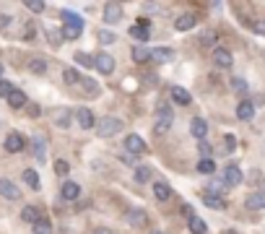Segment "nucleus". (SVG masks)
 Returning a JSON list of instances; mask_svg holds the SVG:
<instances>
[{
  "label": "nucleus",
  "instance_id": "nucleus-1",
  "mask_svg": "<svg viewBox=\"0 0 265 234\" xmlns=\"http://www.w3.org/2000/svg\"><path fill=\"white\" fill-rule=\"evenodd\" d=\"M62 37L65 39H76V37H81V31H84V19H81L78 13H70V11H65L62 13Z\"/></svg>",
  "mask_w": 265,
  "mask_h": 234
},
{
  "label": "nucleus",
  "instance_id": "nucleus-2",
  "mask_svg": "<svg viewBox=\"0 0 265 234\" xmlns=\"http://www.w3.org/2000/svg\"><path fill=\"white\" fill-rule=\"evenodd\" d=\"M120 130H122V120H117V117H104V120L96 125L99 138H112V136H117Z\"/></svg>",
  "mask_w": 265,
  "mask_h": 234
},
{
  "label": "nucleus",
  "instance_id": "nucleus-3",
  "mask_svg": "<svg viewBox=\"0 0 265 234\" xmlns=\"http://www.w3.org/2000/svg\"><path fill=\"white\" fill-rule=\"evenodd\" d=\"M156 130L164 133V130H169L172 128V120H175V115H172V107L169 104H159V110H156Z\"/></svg>",
  "mask_w": 265,
  "mask_h": 234
},
{
  "label": "nucleus",
  "instance_id": "nucleus-4",
  "mask_svg": "<svg viewBox=\"0 0 265 234\" xmlns=\"http://www.w3.org/2000/svg\"><path fill=\"white\" fill-rule=\"evenodd\" d=\"M3 148L8 151V154H18V151L26 148V138L21 136V133H8L5 141H3Z\"/></svg>",
  "mask_w": 265,
  "mask_h": 234
},
{
  "label": "nucleus",
  "instance_id": "nucleus-5",
  "mask_svg": "<svg viewBox=\"0 0 265 234\" xmlns=\"http://www.w3.org/2000/svg\"><path fill=\"white\" fill-rule=\"evenodd\" d=\"M76 120H78V125H81L84 130L96 128V117H94V112H91L88 107H81V110L76 112Z\"/></svg>",
  "mask_w": 265,
  "mask_h": 234
},
{
  "label": "nucleus",
  "instance_id": "nucleus-6",
  "mask_svg": "<svg viewBox=\"0 0 265 234\" xmlns=\"http://www.w3.org/2000/svg\"><path fill=\"white\" fill-rule=\"evenodd\" d=\"M0 195L5 201H21V190L11 182V179H0Z\"/></svg>",
  "mask_w": 265,
  "mask_h": 234
},
{
  "label": "nucleus",
  "instance_id": "nucleus-7",
  "mask_svg": "<svg viewBox=\"0 0 265 234\" xmlns=\"http://www.w3.org/2000/svg\"><path fill=\"white\" fill-rule=\"evenodd\" d=\"M104 21L107 24H120L122 21V5L120 3H107L104 5Z\"/></svg>",
  "mask_w": 265,
  "mask_h": 234
},
{
  "label": "nucleus",
  "instance_id": "nucleus-8",
  "mask_svg": "<svg viewBox=\"0 0 265 234\" xmlns=\"http://www.w3.org/2000/svg\"><path fill=\"white\" fill-rule=\"evenodd\" d=\"M125 151H127V154H143V151H146V143H143V138L141 136H135V133H130V136H127L125 138Z\"/></svg>",
  "mask_w": 265,
  "mask_h": 234
},
{
  "label": "nucleus",
  "instance_id": "nucleus-9",
  "mask_svg": "<svg viewBox=\"0 0 265 234\" xmlns=\"http://www.w3.org/2000/svg\"><path fill=\"white\" fill-rule=\"evenodd\" d=\"M242 169L239 167H236V164H229V167H226L224 169V182L226 185H242Z\"/></svg>",
  "mask_w": 265,
  "mask_h": 234
},
{
  "label": "nucleus",
  "instance_id": "nucleus-10",
  "mask_svg": "<svg viewBox=\"0 0 265 234\" xmlns=\"http://www.w3.org/2000/svg\"><path fill=\"white\" fill-rule=\"evenodd\" d=\"M81 195V185L78 182H62V187H60V198L62 201H76V198Z\"/></svg>",
  "mask_w": 265,
  "mask_h": 234
},
{
  "label": "nucleus",
  "instance_id": "nucleus-11",
  "mask_svg": "<svg viewBox=\"0 0 265 234\" xmlns=\"http://www.w3.org/2000/svg\"><path fill=\"white\" fill-rule=\"evenodd\" d=\"M190 133H193L198 141H206V136H208V122L203 120V117H195V120L190 122Z\"/></svg>",
  "mask_w": 265,
  "mask_h": 234
},
{
  "label": "nucleus",
  "instance_id": "nucleus-12",
  "mask_svg": "<svg viewBox=\"0 0 265 234\" xmlns=\"http://www.w3.org/2000/svg\"><path fill=\"white\" fill-rule=\"evenodd\" d=\"M96 70H99L102 76L115 73V58H112V55H99V58H96Z\"/></svg>",
  "mask_w": 265,
  "mask_h": 234
},
{
  "label": "nucleus",
  "instance_id": "nucleus-13",
  "mask_svg": "<svg viewBox=\"0 0 265 234\" xmlns=\"http://www.w3.org/2000/svg\"><path fill=\"white\" fill-rule=\"evenodd\" d=\"M236 117H239L242 122H250L255 117V104L250 102V99H244V102H239V107H236Z\"/></svg>",
  "mask_w": 265,
  "mask_h": 234
},
{
  "label": "nucleus",
  "instance_id": "nucleus-14",
  "mask_svg": "<svg viewBox=\"0 0 265 234\" xmlns=\"http://www.w3.org/2000/svg\"><path fill=\"white\" fill-rule=\"evenodd\" d=\"M127 221H130V227H146L148 216H146L143 208H130V211H127Z\"/></svg>",
  "mask_w": 265,
  "mask_h": 234
},
{
  "label": "nucleus",
  "instance_id": "nucleus-15",
  "mask_svg": "<svg viewBox=\"0 0 265 234\" xmlns=\"http://www.w3.org/2000/svg\"><path fill=\"white\" fill-rule=\"evenodd\" d=\"M151 60H153V62H169V60H175V50H169V47H156V50H151Z\"/></svg>",
  "mask_w": 265,
  "mask_h": 234
},
{
  "label": "nucleus",
  "instance_id": "nucleus-16",
  "mask_svg": "<svg viewBox=\"0 0 265 234\" xmlns=\"http://www.w3.org/2000/svg\"><path fill=\"white\" fill-rule=\"evenodd\" d=\"M195 24H198L195 16H193V13H185V16H179V19L175 21V29H177V31H190Z\"/></svg>",
  "mask_w": 265,
  "mask_h": 234
},
{
  "label": "nucleus",
  "instance_id": "nucleus-17",
  "mask_svg": "<svg viewBox=\"0 0 265 234\" xmlns=\"http://www.w3.org/2000/svg\"><path fill=\"white\" fill-rule=\"evenodd\" d=\"M213 62H216L218 68H229L232 65V52L229 50H221V47L213 50Z\"/></svg>",
  "mask_w": 265,
  "mask_h": 234
},
{
  "label": "nucleus",
  "instance_id": "nucleus-18",
  "mask_svg": "<svg viewBox=\"0 0 265 234\" xmlns=\"http://www.w3.org/2000/svg\"><path fill=\"white\" fill-rule=\"evenodd\" d=\"M172 99H175L177 104H182V107H187L190 102H193L190 91H187V88H182V86H175V88H172Z\"/></svg>",
  "mask_w": 265,
  "mask_h": 234
},
{
  "label": "nucleus",
  "instance_id": "nucleus-19",
  "mask_svg": "<svg viewBox=\"0 0 265 234\" xmlns=\"http://www.w3.org/2000/svg\"><path fill=\"white\" fill-rule=\"evenodd\" d=\"M153 195H156L159 203H167L169 198H172V187L167 182H156V185H153Z\"/></svg>",
  "mask_w": 265,
  "mask_h": 234
},
{
  "label": "nucleus",
  "instance_id": "nucleus-20",
  "mask_svg": "<svg viewBox=\"0 0 265 234\" xmlns=\"http://www.w3.org/2000/svg\"><path fill=\"white\" fill-rule=\"evenodd\" d=\"M244 205H247V208H252V211H260V208H265V193H252V195H247V201H244Z\"/></svg>",
  "mask_w": 265,
  "mask_h": 234
},
{
  "label": "nucleus",
  "instance_id": "nucleus-21",
  "mask_svg": "<svg viewBox=\"0 0 265 234\" xmlns=\"http://www.w3.org/2000/svg\"><path fill=\"white\" fill-rule=\"evenodd\" d=\"M52 117H55V125H58V128H68V125H70V110H65V107L55 110Z\"/></svg>",
  "mask_w": 265,
  "mask_h": 234
},
{
  "label": "nucleus",
  "instance_id": "nucleus-22",
  "mask_svg": "<svg viewBox=\"0 0 265 234\" xmlns=\"http://www.w3.org/2000/svg\"><path fill=\"white\" fill-rule=\"evenodd\" d=\"M203 203L208 205V208H213V211H221L224 208L221 195H213V193H203Z\"/></svg>",
  "mask_w": 265,
  "mask_h": 234
},
{
  "label": "nucleus",
  "instance_id": "nucleus-23",
  "mask_svg": "<svg viewBox=\"0 0 265 234\" xmlns=\"http://www.w3.org/2000/svg\"><path fill=\"white\" fill-rule=\"evenodd\" d=\"M24 182L31 187V190H39L42 182H39V175L34 172V169H24Z\"/></svg>",
  "mask_w": 265,
  "mask_h": 234
},
{
  "label": "nucleus",
  "instance_id": "nucleus-24",
  "mask_svg": "<svg viewBox=\"0 0 265 234\" xmlns=\"http://www.w3.org/2000/svg\"><path fill=\"white\" fill-rule=\"evenodd\" d=\"M187 229L193 232V234H206V232H208L206 221H203V219H198V216H193V219H187Z\"/></svg>",
  "mask_w": 265,
  "mask_h": 234
},
{
  "label": "nucleus",
  "instance_id": "nucleus-25",
  "mask_svg": "<svg viewBox=\"0 0 265 234\" xmlns=\"http://www.w3.org/2000/svg\"><path fill=\"white\" fill-rule=\"evenodd\" d=\"M8 104H11L13 110H21V107H26V94L16 88V91H13L11 96H8Z\"/></svg>",
  "mask_w": 265,
  "mask_h": 234
},
{
  "label": "nucleus",
  "instance_id": "nucleus-26",
  "mask_svg": "<svg viewBox=\"0 0 265 234\" xmlns=\"http://www.w3.org/2000/svg\"><path fill=\"white\" fill-rule=\"evenodd\" d=\"M21 219H24L26 224H36V221H39V211H36L34 205H24V211H21Z\"/></svg>",
  "mask_w": 265,
  "mask_h": 234
},
{
  "label": "nucleus",
  "instance_id": "nucleus-27",
  "mask_svg": "<svg viewBox=\"0 0 265 234\" xmlns=\"http://www.w3.org/2000/svg\"><path fill=\"white\" fill-rule=\"evenodd\" d=\"M198 172H200V175H213V172H216L213 159H200V161H198Z\"/></svg>",
  "mask_w": 265,
  "mask_h": 234
},
{
  "label": "nucleus",
  "instance_id": "nucleus-28",
  "mask_svg": "<svg viewBox=\"0 0 265 234\" xmlns=\"http://www.w3.org/2000/svg\"><path fill=\"white\" fill-rule=\"evenodd\" d=\"M76 62H78V65H84V68H96V58L86 55V52H78V55H76Z\"/></svg>",
  "mask_w": 265,
  "mask_h": 234
},
{
  "label": "nucleus",
  "instance_id": "nucleus-29",
  "mask_svg": "<svg viewBox=\"0 0 265 234\" xmlns=\"http://www.w3.org/2000/svg\"><path fill=\"white\" fill-rule=\"evenodd\" d=\"M34 234H52V224L50 219H39L34 224Z\"/></svg>",
  "mask_w": 265,
  "mask_h": 234
},
{
  "label": "nucleus",
  "instance_id": "nucleus-30",
  "mask_svg": "<svg viewBox=\"0 0 265 234\" xmlns=\"http://www.w3.org/2000/svg\"><path fill=\"white\" fill-rule=\"evenodd\" d=\"M133 58H135V62H146V60H151V50L135 47V50H133Z\"/></svg>",
  "mask_w": 265,
  "mask_h": 234
},
{
  "label": "nucleus",
  "instance_id": "nucleus-31",
  "mask_svg": "<svg viewBox=\"0 0 265 234\" xmlns=\"http://www.w3.org/2000/svg\"><path fill=\"white\" fill-rule=\"evenodd\" d=\"M31 143H34V156L39 159V161H44V138H39V136H36Z\"/></svg>",
  "mask_w": 265,
  "mask_h": 234
},
{
  "label": "nucleus",
  "instance_id": "nucleus-32",
  "mask_svg": "<svg viewBox=\"0 0 265 234\" xmlns=\"http://www.w3.org/2000/svg\"><path fill=\"white\" fill-rule=\"evenodd\" d=\"M29 70H31V73H44V70H47V62H44L42 58H34L29 62Z\"/></svg>",
  "mask_w": 265,
  "mask_h": 234
},
{
  "label": "nucleus",
  "instance_id": "nucleus-33",
  "mask_svg": "<svg viewBox=\"0 0 265 234\" xmlns=\"http://www.w3.org/2000/svg\"><path fill=\"white\" fill-rule=\"evenodd\" d=\"M62 78H65V84H78V81H84V78H81L78 76V70H73V68H65V73H62Z\"/></svg>",
  "mask_w": 265,
  "mask_h": 234
},
{
  "label": "nucleus",
  "instance_id": "nucleus-34",
  "mask_svg": "<svg viewBox=\"0 0 265 234\" xmlns=\"http://www.w3.org/2000/svg\"><path fill=\"white\" fill-rule=\"evenodd\" d=\"M130 37H135L138 42H146V39H148V29H143V26H133V29H130Z\"/></svg>",
  "mask_w": 265,
  "mask_h": 234
},
{
  "label": "nucleus",
  "instance_id": "nucleus-35",
  "mask_svg": "<svg viewBox=\"0 0 265 234\" xmlns=\"http://www.w3.org/2000/svg\"><path fill=\"white\" fill-rule=\"evenodd\" d=\"M200 44H203V47H213L216 44V31H203L200 34Z\"/></svg>",
  "mask_w": 265,
  "mask_h": 234
},
{
  "label": "nucleus",
  "instance_id": "nucleus-36",
  "mask_svg": "<svg viewBox=\"0 0 265 234\" xmlns=\"http://www.w3.org/2000/svg\"><path fill=\"white\" fill-rule=\"evenodd\" d=\"M55 172H58L60 177H65L70 172V164H68L65 159H58V161H55Z\"/></svg>",
  "mask_w": 265,
  "mask_h": 234
},
{
  "label": "nucleus",
  "instance_id": "nucleus-37",
  "mask_svg": "<svg viewBox=\"0 0 265 234\" xmlns=\"http://www.w3.org/2000/svg\"><path fill=\"white\" fill-rule=\"evenodd\" d=\"M16 91V88H13V84H11V81H0V96H3V99H8V96H11Z\"/></svg>",
  "mask_w": 265,
  "mask_h": 234
},
{
  "label": "nucleus",
  "instance_id": "nucleus-38",
  "mask_svg": "<svg viewBox=\"0 0 265 234\" xmlns=\"http://www.w3.org/2000/svg\"><path fill=\"white\" fill-rule=\"evenodd\" d=\"M135 179H138V182L151 179V169H148V167H138V169H135Z\"/></svg>",
  "mask_w": 265,
  "mask_h": 234
},
{
  "label": "nucleus",
  "instance_id": "nucleus-39",
  "mask_svg": "<svg viewBox=\"0 0 265 234\" xmlns=\"http://www.w3.org/2000/svg\"><path fill=\"white\" fill-rule=\"evenodd\" d=\"M26 8L34 11V13H42L44 11V3H42V0H26Z\"/></svg>",
  "mask_w": 265,
  "mask_h": 234
},
{
  "label": "nucleus",
  "instance_id": "nucleus-40",
  "mask_svg": "<svg viewBox=\"0 0 265 234\" xmlns=\"http://www.w3.org/2000/svg\"><path fill=\"white\" fill-rule=\"evenodd\" d=\"M234 146H236V138H234V136H226V141H224V148H226V154H232V151H234Z\"/></svg>",
  "mask_w": 265,
  "mask_h": 234
},
{
  "label": "nucleus",
  "instance_id": "nucleus-41",
  "mask_svg": "<svg viewBox=\"0 0 265 234\" xmlns=\"http://www.w3.org/2000/svg\"><path fill=\"white\" fill-rule=\"evenodd\" d=\"M99 39H102V44H112L117 37H115L112 31H102V34H99Z\"/></svg>",
  "mask_w": 265,
  "mask_h": 234
},
{
  "label": "nucleus",
  "instance_id": "nucleus-42",
  "mask_svg": "<svg viewBox=\"0 0 265 234\" xmlns=\"http://www.w3.org/2000/svg\"><path fill=\"white\" fill-rule=\"evenodd\" d=\"M81 84L86 86V91H88V94H96V91H99V88H96V84H94V81H91V78H84V81H81Z\"/></svg>",
  "mask_w": 265,
  "mask_h": 234
},
{
  "label": "nucleus",
  "instance_id": "nucleus-43",
  "mask_svg": "<svg viewBox=\"0 0 265 234\" xmlns=\"http://www.w3.org/2000/svg\"><path fill=\"white\" fill-rule=\"evenodd\" d=\"M252 31L255 34H263V37H265V21H260V19L252 21Z\"/></svg>",
  "mask_w": 265,
  "mask_h": 234
},
{
  "label": "nucleus",
  "instance_id": "nucleus-44",
  "mask_svg": "<svg viewBox=\"0 0 265 234\" xmlns=\"http://www.w3.org/2000/svg\"><path fill=\"white\" fill-rule=\"evenodd\" d=\"M122 161H125L127 167H135V156L133 154H122Z\"/></svg>",
  "mask_w": 265,
  "mask_h": 234
},
{
  "label": "nucleus",
  "instance_id": "nucleus-45",
  "mask_svg": "<svg viewBox=\"0 0 265 234\" xmlns=\"http://www.w3.org/2000/svg\"><path fill=\"white\" fill-rule=\"evenodd\" d=\"M200 154H203V159H208V154H211V146H208V143H200Z\"/></svg>",
  "mask_w": 265,
  "mask_h": 234
},
{
  "label": "nucleus",
  "instance_id": "nucleus-46",
  "mask_svg": "<svg viewBox=\"0 0 265 234\" xmlns=\"http://www.w3.org/2000/svg\"><path fill=\"white\" fill-rule=\"evenodd\" d=\"M182 213H185V216H187V219H193V216H195V213H193V205H187V203H185V205H182Z\"/></svg>",
  "mask_w": 265,
  "mask_h": 234
},
{
  "label": "nucleus",
  "instance_id": "nucleus-47",
  "mask_svg": "<svg viewBox=\"0 0 265 234\" xmlns=\"http://www.w3.org/2000/svg\"><path fill=\"white\" fill-rule=\"evenodd\" d=\"M234 88H236V91H244V81L242 78H234Z\"/></svg>",
  "mask_w": 265,
  "mask_h": 234
},
{
  "label": "nucleus",
  "instance_id": "nucleus-48",
  "mask_svg": "<svg viewBox=\"0 0 265 234\" xmlns=\"http://www.w3.org/2000/svg\"><path fill=\"white\" fill-rule=\"evenodd\" d=\"M11 24V16H0V29H3V26H8Z\"/></svg>",
  "mask_w": 265,
  "mask_h": 234
},
{
  "label": "nucleus",
  "instance_id": "nucleus-49",
  "mask_svg": "<svg viewBox=\"0 0 265 234\" xmlns=\"http://www.w3.org/2000/svg\"><path fill=\"white\" fill-rule=\"evenodd\" d=\"M94 234H115V232H109V229H96Z\"/></svg>",
  "mask_w": 265,
  "mask_h": 234
},
{
  "label": "nucleus",
  "instance_id": "nucleus-50",
  "mask_svg": "<svg viewBox=\"0 0 265 234\" xmlns=\"http://www.w3.org/2000/svg\"><path fill=\"white\" fill-rule=\"evenodd\" d=\"M0 81H3V65H0Z\"/></svg>",
  "mask_w": 265,
  "mask_h": 234
},
{
  "label": "nucleus",
  "instance_id": "nucleus-51",
  "mask_svg": "<svg viewBox=\"0 0 265 234\" xmlns=\"http://www.w3.org/2000/svg\"><path fill=\"white\" fill-rule=\"evenodd\" d=\"M224 234H236V232H232V229H226V232H224Z\"/></svg>",
  "mask_w": 265,
  "mask_h": 234
},
{
  "label": "nucleus",
  "instance_id": "nucleus-52",
  "mask_svg": "<svg viewBox=\"0 0 265 234\" xmlns=\"http://www.w3.org/2000/svg\"><path fill=\"white\" fill-rule=\"evenodd\" d=\"M153 234H161V232H153Z\"/></svg>",
  "mask_w": 265,
  "mask_h": 234
}]
</instances>
